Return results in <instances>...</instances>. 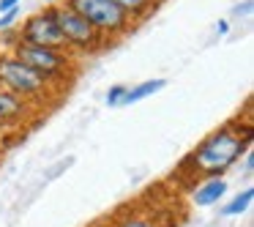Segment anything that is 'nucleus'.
Masks as SVG:
<instances>
[{
    "label": "nucleus",
    "mask_w": 254,
    "mask_h": 227,
    "mask_svg": "<svg viewBox=\"0 0 254 227\" xmlns=\"http://www.w3.org/2000/svg\"><path fill=\"white\" fill-rule=\"evenodd\" d=\"M246 151H249V143L241 137L238 126L227 123V126L210 132L194 151H189L181 159L178 170H181L183 175L197 178V181H205V178H224V172L230 170V167H235L238 161L243 159Z\"/></svg>",
    "instance_id": "f257e3e1"
},
{
    "label": "nucleus",
    "mask_w": 254,
    "mask_h": 227,
    "mask_svg": "<svg viewBox=\"0 0 254 227\" xmlns=\"http://www.w3.org/2000/svg\"><path fill=\"white\" fill-rule=\"evenodd\" d=\"M8 52H11L14 58H19L28 69H33L39 77H44L52 88L61 85V82H68V79L77 74V58L68 50L30 47V44H22V41H14Z\"/></svg>",
    "instance_id": "f03ea898"
},
{
    "label": "nucleus",
    "mask_w": 254,
    "mask_h": 227,
    "mask_svg": "<svg viewBox=\"0 0 254 227\" xmlns=\"http://www.w3.org/2000/svg\"><path fill=\"white\" fill-rule=\"evenodd\" d=\"M0 88L19 96L30 107L52 99V85L44 77H39L33 69H28L19 58H14L8 50L0 52Z\"/></svg>",
    "instance_id": "7ed1b4c3"
},
{
    "label": "nucleus",
    "mask_w": 254,
    "mask_h": 227,
    "mask_svg": "<svg viewBox=\"0 0 254 227\" xmlns=\"http://www.w3.org/2000/svg\"><path fill=\"white\" fill-rule=\"evenodd\" d=\"M63 6L77 11L93 30H99L107 41H115L134 28V19L112 0H63Z\"/></svg>",
    "instance_id": "20e7f679"
},
{
    "label": "nucleus",
    "mask_w": 254,
    "mask_h": 227,
    "mask_svg": "<svg viewBox=\"0 0 254 227\" xmlns=\"http://www.w3.org/2000/svg\"><path fill=\"white\" fill-rule=\"evenodd\" d=\"M52 17H55V25L63 36V44H66V50L71 52L74 58L77 55H96V52H101L110 44L99 30H93L77 11H71V8L63 6V3L52 6Z\"/></svg>",
    "instance_id": "39448f33"
},
{
    "label": "nucleus",
    "mask_w": 254,
    "mask_h": 227,
    "mask_svg": "<svg viewBox=\"0 0 254 227\" xmlns=\"http://www.w3.org/2000/svg\"><path fill=\"white\" fill-rule=\"evenodd\" d=\"M17 41L30 47H52V50H66L63 44V36L55 25V17H52V6H44V11L30 14L22 22L17 33Z\"/></svg>",
    "instance_id": "423d86ee"
},
{
    "label": "nucleus",
    "mask_w": 254,
    "mask_h": 227,
    "mask_svg": "<svg viewBox=\"0 0 254 227\" xmlns=\"http://www.w3.org/2000/svg\"><path fill=\"white\" fill-rule=\"evenodd\" d=\"M224 194H227L224 178H205V181H197V186H191L189 200H191V205H197V208H210V205H216Z\"/></svg>",
    "instance_id": "0eeeda50"
},
{
    "label": "nucleus",
    "mask_w": 254,
    "mask_h": 227,
    "mask_svg": "<svg viewBox=\"0 0 254 227\" xmlns=\"http://www.w3.org/2000/svg\"><path fill=\"white\" fill-rule=\"evenodd\" d=\"M30 118V104L0 88V126H19Z\"/></svg>",
    "instance_id": "6e6552de"
},
{
    "label": "nucleus",
    "mask_w": 254,
    "mask_h": 227,
    "mask_svg": "<svg viewBox=\"0 0 254 227\" xmlns=\"http://www.w3.org/2000/svg\"><path fill=\"white\" fill-rule=\"evenodd\" d=\"M164 88H167V79H161V77L145 79V82H137V85H128L121 107H128V104H137V101H142V99H150V96H156L159 90H164Z\"/></svg>",
    "instance_id": "1a4fd4ad"
},
{
    "label": "nucleus",
    "mask_w": 254,
    "mask_h": 227,
    "mask_svg": "<svg viewBox=\"0 0 254 227\" xmlns=\"http://www.w3.org/2000/svg\"><path fill=\"white\" fill-rule=\"evenodd\" d=\"M121 11H126L128 17L134 19V22H139V19H145L150 11H153L156 6H159V0H112Z\"/></svg>",
    "instance_id": "9d476101"
},
{
    "label": "nucleus",
    "mask_w": 254,
    "mask_h": 227,
    "mask_svg": "<svg viewBox=\"0 0 254 227\" xmlns=\"http://www.w3.org/2000/svg\"><path fill=\"white\" fill-rule=\"evenodd\" d=\"M252 203H254V189L246 186L243 192H238L230 203L221 205V216H241V214H246V211L252 208Z\"/></svg>",
    "instance_id": "9b49d317"
},
{
    "label": "nucleus",
    "mask_w": 254,
    "mask_h": 227,
    "mask_svg": "<svg viewBox=\"0 0 254 227\" xmlns=\"http://www.w3.org/2000/svg\"><path fill=\"white\" fill-rule=\"evenodd\" d=\"M112 227H161V225H159V219H153V216L126 214V216H121Z\"/></svg>",
    "instance_id": "f8f14e48"
},
{
    "label": "nucleus",
    "mask_w": 254,
    "mask_h": 227,
    "mask_svg": "<svg viewBox=\"0 0 254 227\" xmlns=\"http://www.w3.org/2000/svg\"><path fill=\"white\" fill-rule=\"evenodd\" d=\"M126 90H128V85H126V82H118V85H112V88L107 90L104 101H107L110 107H121V104H123V96H126Z\"/></svg>",
    "instance_id": "ddd939ff"
},
{
    "label": "nucleus",
    "mask_w": 254,
    "mask_h": 227,
    "mask_svg": "<svg viewBox=\"0 0 254 227\" xmlns=\"http://www.w3.org/2000/svg\"><path fill=\"white\" fill-rule=\"evenodd\" d=\"M17 19H19V6H17V8H8V11H3V14H0V30L14 28V25H17Z\"/></svg>",
    "instance_id": "4468645a"
},
{
    "label": "nucleus",
    "mask_w": 254,
    "mask_h": 227,
    "mask_svg": "<svg viewBox=\"0 0 254 227\" xmlns=\"http://www.w3.org/2000/svg\"><path fill=\"white\" fill-rule=\"evenodd\" d=\"M243 172H246V175H252V172H254V153H252V148L243 153Z\"/></svg>",
    "instance_id": "2eb2a0df"
},
{
    "label": "nucleus",
    "mask_w": 254,
    "mask_h": 227,
    "mask_svg": "<svg viewBox=\"0 0 254 227\" xmlns=\"http://www.w3.org/2000/svg\"><path fill=\"white\" fill-rule=\"evenodd\" d=\"M22 0H0V14L3 11H8V8H17Z\"/></svg>",
    "instance_id": "dca6fc26"
},
{
    "label": "nucleus",
    "mask_w": 254,
    "mask_h": 227,
    "mask_svg": "<svg viewBox=\"0 0 254 227\" xmlns=\"http://www.w3.org/2000/svg\"><path fill=\"white\" fill-rule=\"evenodd\" d=\"M227 30H230V22H227V19H219V22H216V33L224 36Z\"/></svg>",
    "instance_id": "f3484780"
},
{
    "label": "nucleus",
    "mask_w": 254,
    "mask_h": 227,
    "mask_svg": "<svg viewBox=\"0 0 254 227\" xmlns=\"http://www.w3.org/2000/svg\"><path fill=\"white\" fill-rule=\"evenodd\" d=\"M252 11V0H246L243 6H235V14H249Z\"/></svg>",
    "instance_id": "a211bd4d"
},
{
    "label": "nucleus",
    "mask_w": 254,
    "mask_h": 227,
    "mask_svg": "<svg viewBox=\"0 0 254 227\" xmlns=\"http://www.w3.org/2000/svg\"><path fill=\"white\" fill-rule=\"evenodd\" d=\"M47 6H58V3H63V0H44Z\"/></svg>",
    "instance_id": "6ab92c4d"
}]
</instances>
